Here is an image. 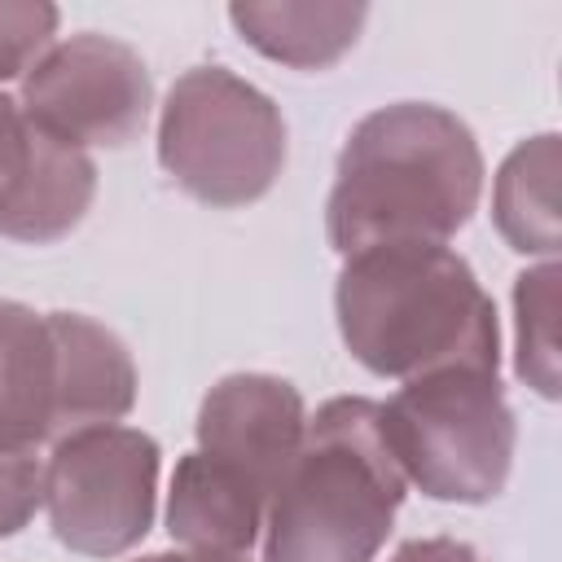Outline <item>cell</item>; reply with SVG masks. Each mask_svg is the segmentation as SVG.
Masks as SVG:
<instances>
[{"label":"cell","mask_w":562,"mask_h":562,"mask_svg":"<svg viewBox=\"0 0 562 562\" xmlns=\"http://www.w3.org/2000/svg\"><path fill=\"white\" fill-rule=\"evenodd\" d=\"M386 562H487V558L457 536H422V540L400 544Z\"/></svg>","instance_id":"18"},{"label":"cell","mask_w":562,"mask_h":562,"mask_svg":"<svg viewBox=\"0 0 562 562\" xmlns=\"http://www.w3.org/2000/svg\"><path fill=\"white\" fill-rule=\"evenodd\" d=\"M483 193V149L443 105L395 101L364 114L334 167L325 237L347 259L391 241L457 237Z\"/></svg>","instance_id":"1"},{"label":"cell","mask_w":562,"mask_h":562,"mask_svg":"<svg viewBox=\"0 0 562 562\" xmlns=\"http://www.w3.org/2000/svg\"><path fill=\"white\" fill-rule=\"evenodd\" d=\"M18 105L75 149H123L145 132L154 79L145 57L101 31L57 40L26 75Z\"/></svg>","instance_id":"7"},{"label":"cell","mask_w":562,"mask_h":562,"mask_svg":"<svg viewBox=\"0 0 562 562\" xmlns=\"http://www.w3.org/2000/svg\"><path fill=\"white\" fill-rule=\"evenodd\" d=\"M263 509H268V496L246 474H237L233 465L198 448L184 452L171 470L167 536L180 549L246 558L250 544L263 536Z\"/></svg>","instance_id":"10"},{"label":"cell","mask_w":562,"mask_h":562,"mask_svg":"<svg viewBox=\"0 0 562 562\" xmlns=\"http://www.w3.org/2000/svg\"><path fill=\"white\" fill-rule=\"evenodd\" d=\"M48 321L57 338V439L123 422L136 404V360L127 342L83 312H48Z\"/></svg>","instance_id":"11"},{"label":"cell","mask_w":562,"mask_h":562,"mask_svg":"<svg viewBox=\"0 0 562 562\" xmlns=\"http://www.w3.org/2000/svg\"><path fill=\"white\" fill-rule=\"evenodd\" d=\"M44 505V461L35 448L0 443V540L18 536Z\"/></svg>","instance_id":"17"},{"label":"cell","mask_w":562,"mask_h":562,"mask_svg":"<svg viewBox=\"0 0 562 562\" xmlns=\"http://www.w3.org/2000/svg\"><path fill=\"white\" fill-rule=\"evenodd\" d=\"M57 439V338L48 312L0 299V443Z\"/></svg>","instance_id":"12"},{"label":"cell","mask_w":562,"mask_h":562,"mask_svg":"<svg viewBox=\"0 0 562 562\" xmlns=\"http://www.w3.org/2000/svg\"><path fill=\"white\" fill-rule=\"evenodd\" d=\"M198 452L246 474L263 496H272L290 457L307 430V404L294 382L277 373H228L198 408Z\"/></svg>","instance_id":"9"},{"label":"cell","mask_w":562,"mask_h":562,"mask_svg":"<svg viewBox=\"0 0 562 562\" xmlns=\"http://www.w3.org/2000/svg\"><path fill=\"white\" fill-rule=\"evenodd\" d=\"M97 198V162L44 132L18 97L0 92V233L48 246L83 224Z\"/></svg>","instance_id":"8"},{"label":"cell","mask_w":562,"mask_h":562,"mask_svg":"<svg viewBox=\"0 0 562 562\" xmlns=\"http://www.w3.org/2000/svg\"><path fill=\"white\" fill-rule=\"evenodd\" d=\"M132 562H246V558H224V553H193V549H176V553H145Z\"/></svg>","instance_id":"19"},{"label":"cell","mask_w":562,"mask_h":562,"mask_svg":"<svg viewBox=\"0 0 562 562\" xmlns=\"http://www.w3.org/2000/svg\"><path fill=\"white\" fill-rule=\"evenodd\" d=\"M334 316L351 360L378 378L408 382L439 369L496 373L501 364L492 294L439 241H391L347 255Z\"/></svg>","instance_id":"2"},{"label":"cell","mask_w":562,"mask_h":562,"mask_svg":"<svg viewBox=\"0 0 562 562\" xmlns=\"http://www.w3.org/2000/svg\"><path fill=\"white\" fill-rule=\"evenodd\" d=\"M382 439L422 496L448 505H487L505 492L518 422L496 373L439 369L408 378L378 404Z\"/></svg>","instance_id":"4"},{"label":"cell","mask_w":562,"mask_h":562,"mask_svg":"<svg viewBox=\"0 0 562 562\" xmlns=\"http://www.w3.org/2000/svg\"><path fill=\"white\" fill-rule=\"evenodd\" d=\"M558 299H562V268L544 259L514 281V373L540 395L558 400L562 369H558Z\"/></svg>","instance_id":"15"},{"label":"cell","mask_w":562,"mask_h":562,"mask_svg":"<svg viewBox=\"0 0 562 562\" xmlns=\"http://www.w3.org/2000/svg\"><path fill=\"white\" fill-rule=\"evenodd\" d=\"M378 404L325 400L263 509V562H373L404 505Z\"/></svg>","instance_id":"3"},{"label":"cell","mask_w":562,"mask_h":562,"mask_svg":"<svg viewBox=\"0 0 562 562\" xmlns=\"http://www.w3.org/2000/svg\"><path fill=\"white\" fill-rule=\"evenodd\" d=\"M558 132H540L518 140L496 180H492V224L509 250L531 259H558L562 224H558Z\"/></svg>","instance_id":"14"},{"label":"cell","mask_w":562,"mask_h":562,"mask_svg":"<svg viewBox=\"0 0 562 562\" xmlns=\"http://www.w3.org/2000/svg\"><path fill=\"white\" fill-rule=\"evenodd\" d=\"M57 4L44 0H0V83L22 79L57 44Z\"/></svg>","instance_id":"16"},{"label":"cell","mask_w":562,"mask_h":562,"mask_svg":"<svg viewBox=\"0 0 562 562\" xmlns=\"http://www.w3.org/2000/svg\"><path fill=\"white\" fill-rule=\"evenodd\" d=\"M158 162L206 206H250L285 167V119L228 66H193L162 97Z\"/></svg>","instance_id":"5"},{"label":"cell","mask_w":562,"mask_h":562,"mask_svg":"<svg viewBox=\"0 0 562 562\" xmlns=\"http://www.w3.org/2000/svg\"><path fill=\"white\" fill-rule=\"evenodd\" d=\"M237 35L268 61L294 70L334 66L364 31L369 4L347 0H237L228 4Z\"/></svg>","instance_id":"13"},{"label":"cell","mask_w":562,"mask_h":562,"mask_svg":"<svg viewBox=\"0 0 562 562\" xmlns=\"http://www.w3.org/2000/svg\"><path fill=\"white\" fill-rule=\"evenodd\" d=\"M158 439L136 426L70 430L44 457V509L57 544L83 558L136 549L158 509Z\"/></svg>","instance_id":"6"}]
</instances>
